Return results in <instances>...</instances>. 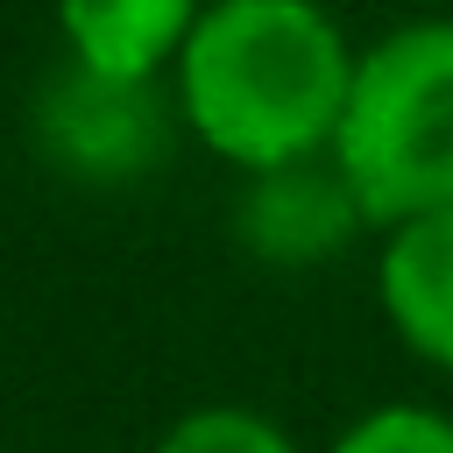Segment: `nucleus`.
Returning a JSON list of instances; mask_svg holds the SVG:
<instances>
[{
	"label": "nucleus",
	"mask_w": 453,
	"mask_h": 453,
	"mask_svg": "<svg viewBox=\"0 0 453 453\" xmlns=\"http://www.w3.org/2000/svg\"><path fill=\"white\" fill-rule=\"evenodd\" d=\"M382 255H375V297L382 319L396 326V340L453 375V205L446 212H418L403 226H382Z\"/></svg>",
	"instance_id": "obj_5"
},
{
	"label": "nucleus",
	"mask_w": 453,
	"mask_h": 453,
	"mask_svg": "<svg viewBox=\"0 0 453 453\" xmlns=\"http://www.w3.org/2000/svg\"><path fill=\"white\" fill-rule=\"evenodd\" d=\"M35 142L57 170L85 184L149 177L170 149V99L156 78H106L64 57V71L35 99Z\"/></svg>",
	"instance_id": "obj_3"
},
{
	"label": "nucleus",
	"mask_w": 453,
	"mask_h": 453,
	"mask_svg": "<svg viewBox=\"0 0 453 453\" xmlns=\"http://www.w3.org/2000/svg\"><path fill=\"white\" fill-rule=\"evenodd\" d=\"M333 163L368 226L453 205V21H403L354 57Z\"/></svg>",
	"instance_id": "obj_2"
},
{
	"label": "nucleus",
	"mask_w": 453,
	"mask_h": 453,
	"mask_svg": "<svg viewBox=\"0 0 453 453\" xmlns=\"http://www.w3.org/2000/svg\"><path fill=\"white\" fill-rule=\"evenodd\" d=\"M191 21L198 0H57L64 57L106 78H156L163 64H177Z\"/></svg>",
	"instance_id": "obj_6"
},
{
	"label": "nucleus",
	"mask_w": 453,
	"mask_h": 453,
	"mask_svg": "<svg viewBox=\"0 0 453 453\" xmlns=\"http://www.w3.org/2000/svg\"><path fill=\"white\" fill-rule=\"evenodd\" d=\"M156 453H297V446H290V432L269 425L262 411L198 403V411H184V418L156 439Z\"/></svg>",
	"instance_id": "obj_7"
},
{
	"label": "nucleus",
	"mask_w": 453,
	"mask_h": 453,
	"mask_svg": "<svg viewBox=\"0 0 453 453\" xmlns=\"http://www.w3.org/2000/svg\"><path fill=\"white\" fill-rule=\"evenodd\" d=\"M234 226H241V248L255 262L304 269V262L340 255L368 226V212H361L354 184L340 177V163L326 149V156H297V163H276V170H248Z\"/></svg>",
	"instance_id": "obj_4"
},
{
	"label": "nucleus",
	"mask_w": 453,
	"mask_h": 453,
	"mask_svg": "<svg viewBox=\"0 0 453 453\" xmlns=\"http://www.w3.org/2000/svg\"><path fill=\"white\" fill-rule=\"evenodd\" d=\"M333 453H453V418L425 411V403H382L368 418H354Z\"/></svg>",
	"instance_id": "obj_8"
},
{
	"label": "nucleus",
	"mask_w": 453,
	"mask_h": 453,
	"mask_svg": "<svg viewBox=\"0 0 453 453\" xmlns=\"http://www.w3.org/2000/svg\"><path fill=\"white\" fill-rule=\"evenodd\" d=\"M354 57L319 0H212L170 64L177 113L234 170L326 156Z\"/></svg>",
	"instance_id": "obj_1"
}]
</instances>
